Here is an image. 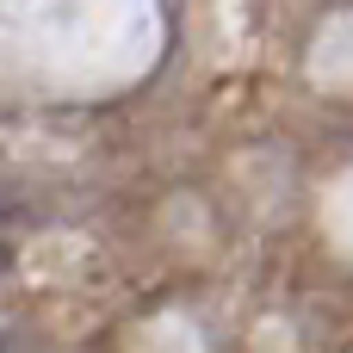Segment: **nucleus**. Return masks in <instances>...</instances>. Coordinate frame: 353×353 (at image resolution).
<instances>
[{
	"label": "nucleus",
	"mask_w": 353,
	"mask_h": 353,
	"mask_svg": "<svg viewBox=\"0 0 353 353\" xmlns=\"http://www.w3.org/2000/svg\"><path fill=\"white\" fill-rule=\"evenodd\" d=\"M0 353H31V335L12 329V323H0Z\"/></svg>",
	"instance_id": "f257e3e1"
},
{
	"label": "nucleus",
	"mask_w": 353,
	"mask_h": 353,
	"mask_svg": "<svg viewBox=\"0 0 353 353\" xmlns=\"http://www.w3.org/2000/svg\"><path fill=\"white\" fill-rule=\"evenodd\" d=\"M6 267H12V248H6V242H0V273H6Z\"/></svg>",
	"instance_id": "f03ea898"
}]
</instances>
